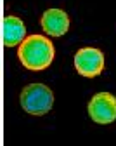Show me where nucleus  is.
Here are the masks:
<instances>
[{
  "mask_svg": "<svg viewBox=\"0 0 116 146\" xmlns=\"http://www.w3.org/2000/svg\"><path fill=\"white\" fill-rule=\"evenodd\" d=\"M17 56L21 64L31 71H40L54 61V45L44 35H30L19 45Z\"/></svg>",
  "mask_w": 116,
  "mask_h": 146,
  "instance_id": "1",
  "label": "nucleus"
},
{
  "mask_svg": "<svg viewBox=\"0 0 116 146\" xmlns=\"http://www.w3.org/2000/svg\"><path fill=\"white\" fill-rule=\"evenodd\" d=\"M21 106L30 115H45L52 110L54 94L44 84H30L21 90Z\"/></svg>",
  "mask_w": 116,
  "mask_h": 146,
  "instance_id": "2",
  "label": "nucleus"
},
{
  "mask_svg": "<svg viewBox=\"0 0 116 146\" xmlns=\"http://www.w3.org/2000/svg\"><path fill=\"white\" fill-rule=\"evenodd\" d=\"M74 68L82 77H97L104 70V54L99 49L83 47L74 56Z\"/></svg>",
  "mask_w": 116,
  "mask_h": 146,
  "instance_id": "3",
  "label": "nucleus"
},
{
  "mask_svg": "<svg viewBox=\"0 0 116 146\" xmlns=\"http://www.w3.org/2000/svg\"><path fill=\"white\" fill-rule=\"evenodd\" d=\"M88 115L95 123H111L116 120V98L109 92L95 94L88 103Z\"/></svg>",
  "mask_w": 116,
  "mask_h": 146,
  "instance_id": "4",
  "label": "nucleus"
},
{
  "mask_svg": "<svg viewBox=\"0 0 116 146\" xmlns=\"http://www.w3.org/2000/svg\"><path fill=\"white\" fill-rule=\"evenodd\" d=\"M42 28L50 36H63L69 30V17L63 9H49L42 16Z\"/></svg>",
  "mask_w": 116,
  "mask_h": 146,
  "instance_id": "5",
  "label": "nucleus"
},
{
  "mask_svg": "<svg viewBox=\"0 0 116 146\" xmlns=\"http://www.w3.org/2000/svg\"><path fill=\"white\" fill-rule=\"evenodd\" d=\"M26 38V26L16 16H5L2 19V44L5 47H14L23 44Z\"/></svg>",
  "mask_w": 116,
  "mask_h": 146,
  "instance_id": "6",
  "label": "nucleus"
}]
</instances>
